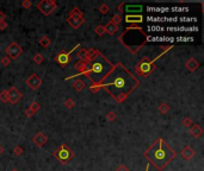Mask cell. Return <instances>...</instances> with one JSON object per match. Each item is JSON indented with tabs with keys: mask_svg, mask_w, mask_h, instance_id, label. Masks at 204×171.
Wrapping results in <instances>:
<instances>
[{
	"mask_svg": "<svg viewBox=\"0 0 204 171\" xmlns=\"http://www.w3.org/2000/svg\"><path fill=\"white\" fill-rule=\"evenodd\" d=\"M137 83V80L123 65L117 64L102 81V87L106 89L116 100L123 101Z\"/></svg>",
	"mask_w": 204,
	"mask_h": 171,
	"instance_id": "obj_1",
	"label": "cell"
},
{
	"mask_svg": "<svg viewBox=\"0 0 204 171\" xmlns=\"http://www.w3.org/2000/svg\"><path fill=\"white\" fill-rule=\"evenodd\" d=\"M146 157L149 158L150 162L154 165L161 170L165 168L166 164H168L171 159L174 157V151L168 146L162 139H159L158 142L147 151Z\"/></svg>",
	"mask_w": 204,
	"mask_h": 171,
	"instance_id": "obj_2",
	"label": "cell"
},
{
	"mask_svg": "<svg viewBox=\"0 0 204 171\" xmlns=\"http://www.w3.org/2000/svg\"><path fill=\"white\" fill-rule=\"evenodd\" d=\"M112 69V64L102 55H98L94 61L91 63L90 70L87 71V76L94 83H100L105 76Z\"/></svg>",
	"mask_w": 204,
	"mask_h": 171,
	"instance_id": "obj_3",
	"label": "cell"
},
{
	"mask_svg": "<svg viewBox=\"0 0 204 171\" xmlns=\"http://www.w3.org/2000/svg\"><path fill=\"white\" fill-rule=\"evenodd\" d=\"M123 36H126V37L128 36V37L132 38L130 42H128V43L126 44V47H129V49H132V45L138 47V49H140V47H142L144 39L147 38L143 32H142L140 29H136V28H132V29L126 30V32L123 33Z\"/></svg>",
	"mask_w": 204,
	"mask_h": 171,
	"instance_id": "obj_4",
	"label": "cell"
},
{
	"mask_svg": "<svg viewBox=\"0 0 204 171\" xmlns=\"http://www.w3.org/2000/svg\"><path fill=\"white\" fill-rule=\"evenodd\" d=\"M165 31L168 32H193L198 31L197 26H167L165 28Z\"/></svg>",
	"mask_w": 204,
	"mask_h": 171,
	"instance_id": "obj_5",
	"label": "cell"
},
{
	"mask_svg": "<svg viewBox=\"0 0 204 171\" xmlns=\"http://www.w3.org/2000/svg\"><path fill=\"white\" fill-rule=\"evenodd\" d=\"M147 39L150 42H173L174 41V37H165V36H149L147 37Z\"/></svg>",
	"mask_w": 204,
	"mask_h": 171,
	"instance_id": "obj_6",
	"label": "cell"
},
{
	"mask_svg": "<svg viewBox=\"0 0 204 171\" xmlns=\"http://www.w3.org/2000/svg\"><path fill=\"white\" fill-rule=\"evenodd\" d=\"M138 70H140L141 74L146 75V74H148L152 70V64H150L149 62H142L141 65H140V68H137V71Z\"/></svg>",
	"mask_w": 204,
	"mask_h": 171,
	"instance_id": "obj_7",
	"label": "cell"
},
{
	"mask_svg": "<svg viewBox=\"0 0 204 171\" xmlns=\"http://www.w3.org/2000/svg\"><path fill=\"white\" fill-rule=\"evenodd\" d=\"M147 11L152 13H167L169 12V7H148Z\"/></svg>",
	"mask_w": 204,
	"mask_h": 171,
	"instance_id": "obj_8",
	"label": "cell"
},
{
	"mask_svg": "<svg viewBox=\"0 0 204 171\" xmlns=\"http://www.w3.org/2000/svg\"><path fill=\"white\" fill-rule=\"evenodd\" d=\"M126 11L132 13V12H135V13H141L142 12V6L141 5H126Z\"/></svg>",
	"mask_w": 204,
	"mask_h": 171,
	"instance_id": "obj_9",
	"label": "cell"
},
{
	"mask_svg": "<svg viewBox=\"0 0 204 171\" xmlns=\"http://www.w3.org/2000/svg\"><path fill=\"white\" fill-rule=\"evenodd\" d=\"M72 53H60L59 55V57H57V59H59V62H60L62 65L67 64L68 62H69V55H71Z\"/></svg>",
	"mask_w": 204,
	"mask_h": 171,
	"instance_id": "obj_10",
	"label": "cell"
},
{
	"mask_svg": "<svg viewBox=\"0 0 204 171\" xmlns=\"http://www.w3.org/2000/svg\"><path fill=\"white\" fill-rule=\"evenodd\" d=\"M126 20L128 23H141L142 22V17L141 16H126Z\"/></svg>",
	"mask_w": 204,
	"mask_h": 171,
	"instance_id": "obj_11",
	"label": "cell"
},
{
	"mask_svg": "<svg viewBox=\"0 0 204 171\" xmlns=\"http://www.w3.org/2000/svg\"><path fill=\"white\" fill-rule=\"evenodd\" d=\"M148 31H150V32H164L165 28L159 26V25H150V26H148Z\"/></svg>",
	"mask_w": 204,
	"mask_h": 171,
	"instance_id": "obj_12",
	"label": "cell"
},
{
	"mask_svg": "<svg viewBox=\"0 0 204 171\" xmlns=\"http://www.w3.org/2000/svg\"><path fill=\"white\" fill-rule=\"evenodd\" d=\"M11 94H12L11 95V101H12L13 103L17 102V101L19 100V98H20V94L17 92V89H14V88L11 89Z\"/></svg>",
	"mask_w": 204,
	"mask_h": 171,
	"instance_id": "obj_13",
	"label": "cell"
},
{
	"mask_svg": "<svg viewBox=\"0 0 204 171\" xmlns=\"http://www.w3.org/2000/svg\"><path fill=\"white\" fill-rule=\"evenodd\" d=\"M169 11H172V12H187L189 11V8H187V7H172V8H169Z\"/></svg>",
	"mask_w": 204,
	"mask_h": 171,
	"instance_id": "obj_14",
	"label": "cell"
},
{
	"mask_svg": "<svg viewBox=\"0 0 204 171\" xmlns=\"http://www.w3.org/2000/svg\"><path fill=\"white\" fill-rule=\"evenodd\" d=\"M61 159H68L69 158V151H60Z\"/></svg>",
	"mask_w": 204,
	"mask_h": 171,
	"instance_id": "obj_15",
	"label": "cell"
},
{
	"mask_svg": "<svg viewBox=\"0 0 204 171\" xmlns=\"http://www.w3.org/2000/svg\"><path fill=\"white\" fill-rule=\"evenodd\" d=\"M175 41H178V42H191V41H193V38H192V37H177V38H175Z\"/></svg>",
	"mask_w": 204,
	"mask_h": 171,
	"instance_id": "obj_16",
	"label": "cell"
},
{
	"mask_svg": "<svg viewBox=\"0 0 204 171\" xmlns=\"http://www.w3.org/2000/svg\"><path fill=\"white\" fill-rule=\"evenodd\" d=\"M183 156H184L185 158H189L190 156H192V151L190 148H184V150H183Z\"/></svg>",
	"mask_w": 204,
	"mask_h": 171,
	"instance_id": "obj_17",
	"label": "cell"
},
{
	"mask_svg": "<svg viewBox=\"0 0 204 171\" xmlns=\"http://www.w3.org/2000/svg\"><path fill=\"white\" fill-rule=\"evenodd\" d=\"M115 31H116V28H115L112 24H109V25H108V32H110V33H114Z\"/></svg>",
	"mask_w": 204,
	"mask_h": 171,
	"instance_id": "obj_18",
	"label": "cell"
}]
</instances>
